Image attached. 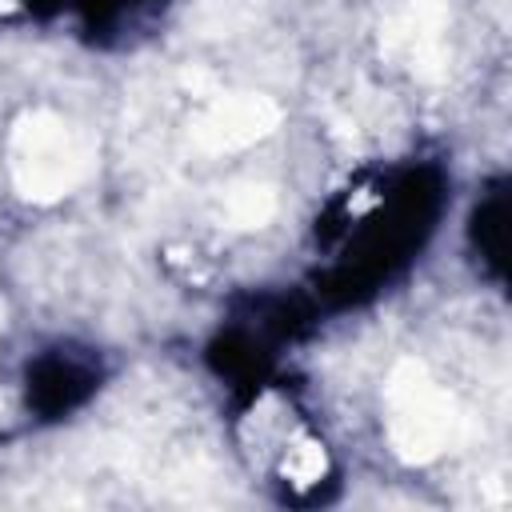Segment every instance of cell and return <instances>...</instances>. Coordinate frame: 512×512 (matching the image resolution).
Here are the masks:
<instances>
[{
    "label": "cell",
    "instance_id": "6da1fadb",
    "mask_svg": "<svg viewBox=\"0 0 512 512\" xmlns=\"http://www.w3.org/2000/svg\"><path fill=\"white\" fill-rule=\"evenodd\" d=\"M80 176V152L56 116H32L16 132V180L28 196L52 200Z\"/></svg>",
    "mask_w": 512,
    "mask_h": 512
},
{
    "label": "cell",
    "instance_id": "7a4b0ae2",
    "mask_svg": "<svg viewBox=\"0 0 512 512\" xmlns=\"http://www.w3.org/2000/svg\"><path fill=\"white\" fill-rule=\"evenodd\" d=\"M392 400H396V416H392V440L404 456L412 460H424L432 456L444 440H448V428H452V408L448 400L416 372V368H404L396 380H392Z\"/></svg>",
    "mask_w": 512,
    "mask_h": 512
},
{
    "label": "cell",
    "instance_id": "3957f363",
    "mask_svg": "<svg viewBox=\"0 0 512 512\" xmlns=\"http://www.w3.org/2000/svg\"><path fill=\"white\" fill-rule=\"evenodd\" d=\"M276 124V108L264 96H232L204 112L196 124V140L204 148H244L260 140Z\"/></svg>",
    "mask_w": 512,
    "mask_h": 512
},
{
    "label": "cell",
    "instance_id": "277c9868",
    "mask_svg": "<svg viewBox=\"0 0 512 512\" xmlns=\"http://www.w3.org/2000/svg\"><path fill=\"white\" fill-rule=\"evenodd\" d=\"M228 220L236 224V228H256V224H264L268 216H272V208H276V196L268 192V188H256V184H248V188H236L232 196H228Z\"/></svg>",
    "mask_w": 512,
    "mask_h": 512
},
{
    "label": "cell",
    "instance_id": "5b68a950",
    "mask_svg": "<svg viewBox=\"0 0 512 512\" xmlns=\"http://www.w3.org/2000/svg\"><path fill=\"white\" fill-rule=\"evenodd\" d=\"M284 472H288L292 480H300V484H312V480H320V472H324V452H320L316 444H296V448L288 452V460H284Z\"/></svg>",
    "mask_w": 512,
    "mask_h": 512
}]
</instances>
